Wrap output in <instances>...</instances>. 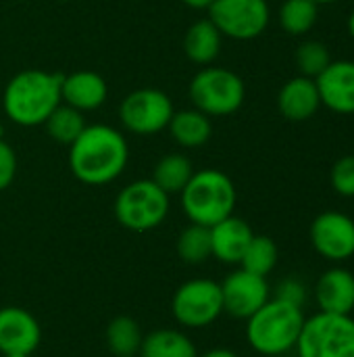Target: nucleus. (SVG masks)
Wrapping results in <instances>:
<instances>
[{
	"instance_id": "1",
	"label": "nucleus",
	"mask_w": 354,
	"mask_h": 357,
	"mask_svg": "<svg viewBox=\"0 0 354 357\" xmlns=\"http://www.w3.org/2000/svg\"><path fill=\"white\" fill-rule=\"evenodd\" d=\"M129 146L125 136L106 123H92L69 146L71 174L88 186L115 182L127 167Z\"/></svg>"
},
{
	"instance_id": "2",
	"label": "nucleus",
	"mask_w": 354,
	"mask_h": 357,
	"mask_svg": "<svg viewBox=\"0 0 354 357\" xmlns=\"http://www.w3.org/2000/svg\"><path fill=\"white\" fill-rule=\"evenodd\" d=\"M61 73L44 69H23L15 73L2 94V107L6 117L23 128L44 126L50 113L61 100Z\"/></svg>"
},
{
	"instance_id": "3",
	"label": "nucleus",
	"mask_w": 354,
	"mask_h": 357,
	"mask_svg": "<svg viewBox=\"0 0 354 357\" xmlns=\"http://www.w3.org/2000/svg\"><path fill=\"white\" fill-rule=\"evenodd\" d=\"M303 324V307L273 297L246 320V341L261 356L284 357L296 349Z\"/></svg>"
},
{
	"instance_id": "4",
	"label": "nucleus",
	"mask_w": 354,
	"mask_h": 357,
	"mask_svg": "<svg viewBox=\"0 0 354 357\" xmlns=\"http://www.w3.org/2000/svg\"><path fill=\"white\" fill-rule=\"evenodd\" d=\"M179 197L182 209L190 224H200L209 228L234 215L238 201V192L232 178L219 169L194 172Z\"/></svg>"
},
{
	"instance_id": "5",
	"label": "nucleus",
	"mask_w": 354,
	"mask_h": 357,
	"mask_svg": "<svg viewBox=\"0 0 354 357\" xmlns=\"http://www.w3.org/2000/svg\"><path fill=\"white\" fill-rule=\"evenodd\" d=\"M188 94L194 109L209 117H225L244 105L246 86L232 69L207 65L192 77Z\"/></svg>"
},
{
	"instance_id": "6",
	"label": "nucleus",
	"mask_w": 354,
	"mask_h": 357,
	"mask_svg": "<svg viewBox=\"0 0 354 357\" xmlns=\"http://www.w3.org/2000/svg\"><path fill=\"white\" fill-rule=\"evenodd\" d=\"M296 357H354V318L317 312L305 318Z\"/></svg>"
},
{
	"instance_id": "7",
	"label": "nucleus",
	"mask_w": 354,
	"mask_h": 357,
	"mask_svg": "<svg viewBox=\"0 0 354 357\" xmlns=\"http://www.w3.org/2000/svg\"><path fill=\"white\" fill-rule=\"evenodd\" d=\"M117 222L131 232H150L169 215V195L152 180H136L121 188L115 199Z\"/></svg>"
},
{
	"instance_id": "8",
	"label": "nucleus",
	"mask_w": 354,
	"mask_h": 357,
	"mask_svg": "<svg viewBox=\"0 0 354 357\" xmlns=\"http://www.w3.org/2000/svg\"><path fill=\"white\" fill-rule=\"evenodd\" d=\"M177 324L186 328H207L223 314L221 284L211 278H192L177 287L171 299Z\"/></svg>"
},
{
	"instance_id": "9",
	"label": "nucleus",
	"mask_w": 354,
	"mask_h": 357,
	"mask_svg": "<svg viewBox=\"0 0 354 357\" xmlns=\"http://www.w3.org/2000/svg\"><path fill=\"white\" fill-rule=\"evenodd\" d=\"M173 113L171 96L159 88H138L129 92L119 107L123 128L138 136H154L167 130Z\"/></svg>"
},
{
	"instance_id": "10",
	"label": "nucleus",
	"mask_w": 354,
	"mask_h": 357,
	"mask_svg": "<svg viewBox=\"0 0 354 357\" xmlns=\"http://www.w3.org/2000/svg\"><path fill=\"white\" fill-rule=\"evenodd\" d=\"M207 10L221 36L242 42L259 38L271 19L267 0H213Z\"/></svg>"
},
{
	"instance_id": "11",
	"label": "nucleus",
	"mask_w": 354,
	"mask_h": 357,
	"mask_svg": "<svg viewBox=\"0 0 354 357\" xmlns=\"http://www.w3.org/2000/svg\"><path fill=\"white\" fill-rule=\"evenodd\" d=\"M313 249L328 261L342 264L354 255V220L342 211L319 213L309 230Z\"/></svg>"
},
{
	"instance_id": "12",
	"label": "nucleus",
	"mask_w": 354,
	"mask_h": 357,
	"mask_svg": "<svg viewBox=\"0 0 354 357\" xmlns=\"http://www.w3.org/2000/svg\"><path fill=\"white\" fill-rule=\"evenodd\" d=\"M221 284L223 314L238 320H248L257 310H261L271 299V289L265 276H257L242 268L225 276Z\"/></svg>"
},
{
	"instance_id": "13",
	"label": "nucleus",
	"mask_w": 354,
	"mask_h": 357,
	"mask_svg": "<svg viewBox=\"0 0 354 357\" xmlns=\"http://www.w3.org/2000/svg\"><path fill=\"white\" fill-rule=\"evenodd\" d=\"M42 341V328L35 316L23 307H0V354L31 356Z\"/></svg>"
},
{
	"instance_id": "14",
	"label": "nucleus",
	"mask_w": 354,
	"mask_h": 357,
	"mask_svg": "<svg viewBox=\"0 0 354 357\" xmlns=\"http://www.w3.org/2000/svg\"><path fill=\"white\" fill-rule=\"evenodd\" d=\"M321 105L334 113H354V61H332L315 79Z\"/></svg>"
},
{
	"instance_id": "15",
	"label": "nucleus",
	"mask_w": 354,
	"mask_h": 357,
	"mask_svg": "<svg viewBox=\"0 0 354 357\" xmlns=\"http://www.w3.org/2000/svg\"><path fill=\"white\" fill-rule=\"evenodd\" d=\"M108 86L106 79L90 69H79L69 75H63L61 82V100L81 113L96 111L106 102Z\"/></svg>"
},
{
	"instance_id": "16",
	"label": "nucleus",
	"mask_w": 354,
	"mask_h": 357,
	"mask_svg": "<svg viewBox=\"0 0 354 357\" xmlns=\"http://www.w3.org/2000/svg\"><path fill=\"white\" fill-rule=\"evenodd\" d=\"M315 303L323 314L353 316L354 274L346 268L325 270L315 284Z\"/></svg>"
},
{
	"instance_id": "17",
	"label": "nucleus",
	"mask_w": 354,
	"mask_h": 357,
	"mask_svg": "<svg viewBox=\"0 0 354 357\" xmlns=\"http://www.w3.org/2000/svg\"><path fill=\"white\" fill-rule=\"evenodd\" d=\"M321 107L317 82L305 75L288 79L277 94V109L290 121H307Z\"/></svg>"
},
{
	"instance_id": "18",
	"label": "nucleus",
	"mask_w": 354,
	"mask_h": 357,
	"mask_svg": "<svg viewBox=\"0 0 354 357\" xmlns=\"http://www.w3.org/2000/svg\"><path fill=\"white\" fill-rule=\"evenodd\" d=\"M252 236H255L252 228L242 218L230 215V218L221 220L219 224L211 226L213 257L219 259L221 264H230V266L240 264Z\"/></svg>"
},
{
	"instance_id": "19",
	"label": "nucleus",
	"mask_w": 354,
	"mask_h": 357,
	"mask_svg": "<svg viewBox=\"0 0 354 357\" xmlns=\"http://www.w3.org/2000/svg\"><path fill=\"white\" fill-rule=\"evenodd\" d=\"M221 40H223L221 31L215 27V23L209 17L198 19L188 27L184 36V52L192 63L207 67L219 56Z\"/></svg>"
},
{
	"instance_id": "20",
	"label": "nucleus",
	"mask_w": 354,
	"mask_h": 357,
	"mask_svg": "<svg viewBox=\"0 0 354 357\" xmlns=\"http://www.w3.org/2000/svg\"><path fill=\"white\" fill-rule=\"evenodd\" d=\"M167 130L182 149H198L211 140L213 123L209 115L192 107V109L175 111Z\"/></svg>"
},
{
	"instance_id": "21",
	"label": "nucleus",
	"mask_w": 354,
	"mask_h": 357,
	"mask_svg": "<svg viewBox=\"0 0 354 357\" xmlns=\"http://www.w3.org/2000/svg\"><path fill=\"white\" fill-rule=\"evenodd\" d=\"M140 357H198L192 339L175 328H159L142 339Z\"/></svg>"
},
{
	"instance_id": "22",
	"label": "nucleus",
	"mask_w": 354,
	"mask_h": 357,
	"mask_svg": "<svg viewBox=\"0 0 354 357\" xmlns=\"http://www.w3.org/2000/svg\"><path fill=\"white\" fill-rule=\"evenodd\" d=\"M192 176H194L192 161L182 153H169L156 161L150 180L171 197V195H179Z\"/></svg>"
},
{
	"instance_id": "23",
	"label": "nucleus",
	"mask_w": 354,
	"mask_h": 357,
	"mask_svg": "<svg viewBox=\"0 0 354 357\" xmlns=\"http://www.w3.org/2000/svg\"><path fill=\"white\" fill-rule=\"evenodd\" d=\"M142 339L140 324L129 316H117L106 326V345L113 357H136Z\"/></svg>"
},
{
	"instance_id": "24",
	"label": "nucleus",
	"mask_w": 354,
	"mask_h": 357,
	"mask_svg": "<svg viewBox=\"0 0 354 357\" xmlns=\"http://www.w3.org/2000/svg\"><path fill=\"white\" fill-rule=\"evenodd\" d=\"M86 126H88V123H86L83 113L77 111V109H73V107H69V105H65V102H61V105L50 113V117L44 121L46 134H48L54 142L67 144V146H71V144L79 138V134L86 130Z\"/></svg>"
},
{
	"instance_id": "25",
	"label": "nucleus",
	"mask_w": 354,
	"mask_h": 357,
	"mask_svg": "<svg viewBox=\"0 0 354 357\" xmlns=\"http://www.w3.org/2000/svg\"><path fill=\"white\" fill-rule=\"evenodd\" d=\"M177 257L184 264L190 266H200L209 257H213V247H211V228L200 226V224H190L186 226L175 243Z\"/></svg>"
},
{
	"instance_id": "26",
	"label": "nucleus",
	"mask_w": 354,
	"mask_h": 357,
	"mask_svg": "<svg viewBox=\"0 0 354 357\" xmlns=\"http://www.w3.org/2000/svg\"><path fill=\"white\" fill-rule=\"evenodd\" d=\"M277 259H280V251H277L275 241L263 234H255L238 266L246 272L267 278L275 270Z\"/></svg>"
},
{
	"instance_id": "27",
	"label": "nucleus",
	"mask_w": 354,
	"mask_h": 357,
	"mask_svg": "<svg viewBox=\"0 0 354 357\" xmlns=\"http://www.w3.org/2000/svg\"><path fill=\"white\" fill-rule=\"evenodd\" d=\"M317 13L315 0H286L280 8V25L290 36H303L317 23Z\"/></svg>"
},
{
	"instance_id": "28",
	"label": "nucleus",
	"mask_w": 354,
	"mask_h": 357,
	"mask_svg": "<svg viewBox=\"0 0 354 357\" xmlns=\"http://www.w3.org/2000/svg\"><path fill=\"white\" fill-rule=\"evenodd\" d=\"M330 63H332L330 48L319 40H307L296 50V65L300 75L305 77L317 79Z\"/></svg>"
},
{
	"instance_id": "29",
	"label": "nucleus",
	"mask_w": 354,
	"mask_h": 357,
	"mask_svg": "<svg viewBox=\"0 0 354 357\" xmlns=\"http://www.w3.org/2000/svg\"><path fill=\"white\" fill-rule=\"evenodd\" d=\"M330 180L340 197H354V155L340 157L334 163Z\"/></svg>"
},
{
	"instance_id": "30",
	"label": "nucleus",
	"mask_w": 354,
	"mask_h": 357,
	"mask_svg": "<svg viewBox=\"0 0 354 357\" xmlns=\"http://www.w3.org/2000/svg\"><path fill=\"white\" fill-rule=\"evenodd\" d=\"M17 169H19V161L15 149L4 138H0V192L15 182Z\"/></svg>"
},
{
	"instance_id": "31",
	"label": "nucleus",
	"mask_w": 354,
	"mask_h": 357,
	"mask_svg": "<svg viewBox=\"0 0 354 357\" xmlns=\"http://www.w3.org/2000/svg\"><path fill=\"white\" fill-rule=\"evenodd\" d=\"M275 299H282L286 303H292V305H298V307H305L307 303V287L298 280V278H286L277 284L275 289Z\"/></svg>"
},
{
	"instance_id": "32",
	"label": "nucleus",
	"mask_w": 354,
	"mask_h": 357,
	"mask_svg": "<svg viewBox=\"0 0 354 357\" xmlns=\"http://www.w3.org/2000/svg\"><path fill=\"white\" fill-rule=\"evenodd\" d=\"M198 357H238V354H234L232 349H225V347H215V349H209Z\"/></svg>"
},
{
	"instance_id": "33",
	"label": "nucleus",
	"mask_w": 354,
	"mask_h": 357,
	"mask_svg": "<svg viewBox=\"0 0 354 357\" xmlns=\"http://www.w3.org/2000/svg\"><path fill=\"white\" fill-rule=\"evenodd\" d=\"M186 6H190V8H196V10H207L211 4H213V0H182Z\"/></svg>"
},
{
	"instance_id": "34",
	"label": "nucleus",
	"mask_w": 354,
	"mask_h": 357,
	"mask_svg": "<svg viewBox=\"0 0 354 357\" xmlns=\"http://www.w3.org/2000/svg\"><path fill=\"white\" fill-rule=\"evenodd\" d=\"M348 31H351V36H353L354 40V10L351 13V17H348Z\"/></svg>"
},
{
	"instance_id": "35",
	"label": "nucleus",
	"mask_w": 354,
	"mask_h": 357,
	"mask_svg": "<svg viewBox=\"0 0 354 357\" xmlns=\"http://www.w3.org/2000/svg\"><path fill=\"white\" fill-rule=\"evenodd\" d=\"M2 357H31V356H27V354H6V356H2Z\"/></svg>"
},
{
	"instance_id": "36",
	"label": "nucleus",
	"mask_w": 354,
	"mask_h": 357,
	"mask_svg": "<svg viewBox=\"0 0 354 357\" xmlns=\"http://www.w3.org/2000/svg\"><path fill=\"white\" fill-rule=\"evenodd\" d=\"M317 4H330V2H336V0H315Z\"/></svg>"
},
{
	"instance_id": "37",
	"label": "nucleus",
	"mask_w": 354,
	"mask_h": 357,
	"mask_svg": "<svg viewBox=\"0 0 354 357\" xmlns=\"http://www.w3.org/2000/svg\"><path fill=\"white\" fill-rule=\"evenodd\" d=\"M0 138H4V126L0 123Z\"/></svg>"
},
{
	"instance_id": "38",
	"label": "nucleus",
	"mask_w": 354,
	"mask_h": 357,
	"mask_svg": "<svg viewBox=\"0 0 354 357\" xmlns=\"http://www.w3.org/2000/svg\"><path fill=\"white\" fill-rule=\"evenodd\" d=\"M58 2H67V0H58Z\"/></svg>"
},
{
	"instance_id": "39",
	"label": "nucleus",
	"mask_w": 354,
	"mask_h": 357,
	"mask_svg": "<svg viewBox=\"0 0 354 357\" xmlns=\"http://www.w3.org/2000/svg\"><path fill=\"white\" fill-rule=\"evenodd\" d=\"M284 357H286V356H284Z\"/></svg>"
}]
</instances>
